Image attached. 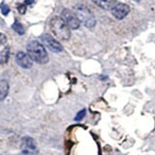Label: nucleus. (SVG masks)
Segmentation results:
<instances>
[{"label": "nucleus", "instance_id": "nucleus-1", "mask_svg": "<svg viewBox=\"0 0 155 155\" xmlns=\"http://www.w3.org/2000/svg\"><path fill=\"white\" fill-rule=\"evenodd\" d=\"M50 28L53 35L61 41H67L71 37L70 28L61 17H53L50 21Z\"/></svg>", "mask_w": 155, "mask_h": 155}, {"label": "nucleus", "instance_id": "nucleus-2", "mask_svg": "<svg viewBox=\"0 0 155 155\" xmlns=\"http://www.w3.org/2000/svg\"><path fill=\"white\" fill-rule=\"evenodd\" d=\"M26 51L32 61H35L39 64H46L48 61V55L45 47L38 41L29 42L26 47Z\"/></svg>", "mask_w": 155, "mask_h": 155}, {"label": "nucleus", "instance_id": "nucleus-3", "mask_svg": "<svg viewBox=\"0 0 155 155\" xmlns=\"http://www.w3.org/2000/svg\"><path fill=\"white\" fill-rule=\"evenodd\" d=\"M75 14L79 18L81 22L87 28H93L96 25V18L92 12L84 5H77L75 7Z\"/></svg>", "mask_w": 155, "mask_h": 155}, {"label": "nucleus", "instance_id": "nucleus-4", "mask_svg": "<svg viewBox=\"0 0 155 155\" xmlns=\"http://www.w3.org/2000/svg\"><path fill=\"white\" fill-rule=\"evenodd\" d=\"M21 155H38V148L35 140L30 137H24L21 139Z\"/></svg>", "mask_w": 155, "mask_h": 155}, {"label": "nucleus", "instance_id": "nucleus-5", "mask_svg": "<svg viewBox=\"0 0 155 155\" xmlns=\"http://www.w3.org/2000/svg\"><path fill=\"white\" fill-rule=\"evenodd\" d=\"M61 18L64 19L70 29H78L81 25V21L77 17L75 12L71 11L69 9H64L61 13Z\"/></svg>", "mask_w": 155, "mask_h": 155}, {"label": "nucleus", "instance_id": "nucleus-6", "mask_svg": "<svg viewBox=\"0 0 155 155\" xmlns=\"http://www.w3.org/2000/svg\"><path fill=\"white\" fill-rule=\"evenodd\" d=\"M41 41L48 50L53 52H60L63 51V47L61 44L50 34H43L41 36Z\"/></svg>", "mask_w": 155, "mask_h": 155}, {"label": "nucleus", "instance_id": "nucleus-7", "mask_svg": "<svg viewBox=\"0 0 155 155\" xmlns=\"http://www.w3.org/2000/svg\"><path fill=\"white\" fill-rule=\"evenodd\" d=\"M111 15L116 18V19H123L130 12V7L129 5L125 3H117L115 6L110 10Z\"/></svg>", "mask_w": 155, "mask_h": 155}, {"label": "nucleus", "instance_id": "nucleus-8", "mask_svg": "<svg viewBox=\"0 0 155 155\" xmlns=\"http://www.w3.org/2000/svg\"><path fill=\"white\" fill-rule=\"evenodd\" d=\"M16 62L21 67L24 68V69H29V68L32 67V64H33L31 58L29 57V55L27 54V53L23 52V51H18L17 53Z\"/></svg>", "mask_w": 155, "mask_h": 155}, {"label": "nucleus", "instance_id": "nucleus-9", "mask_svg": "<svg viewBox=\"0 0 155 155\" xmlns=\"http://www.w3.org/2000/svg\"><path fill=\"white\" fill-rule=\"evenodd\" d=\"M92 2L103 10H111L118 3L117 0H92Z\"/></svg>", "mask_w": 155, "mask_h": 155}, {"label": "nucleus", "instance_id": "nucleus-10", "mask_svg": "<svg viewBox=\"0 0 155 155\" xmlns=\"http://www.w3.org/2000/svg\"><path fill=\"white\" fill-rule=\"evenodd\" d=\"M9 92V84L7 81H0V101L4 100L7 97Z\"/></svg>", "mask_w": 155, "mask_h": 155}, {"label": "nucleus", "instance_id": "nucleus-11", "mask_svg": "<svg viewBox=\"0 0 155 155\" xmlns=\"http://www.w3.org/2000/svg\"><path fill=\"white\" fill-rule=\"evenodd\" d=\"M10 56V48L6 47L0 51V64H6Z\"/></svg>", "mask_w": 155, "mask_h": 155}, {"label": "nucleus", "instance_id": "nucleus-12", "mask_svg": "<svg viewBox=\"0 0 155 155\" xmlns=\"http://www.w3.org/2000/svg\"><path fill=\"white\" fill-rule=\"evenodd\" d=\"M12 28L14 29L15 31H16L18 34H19V35H23L24 32H25V30H24V27L23 25L18 21H15V23L12 25Z\"/></svg>", "mask_w": 155, "mask_h": 155}, {"label": "nucleus", "instance_id": "nucleus-13", "mask_svg": "<svg viewBox=\"0 0 155 155\" xmlns=\"http://www.w3.org/2000/svg\"><path fill=\"white\" fill-rule=\"evenodd\" d=\"M85 114H86V110H85V109H84V110H80L79 113L77 114L76 117H75V120H77V121H79V120H81V119L84 118V116H85Z\"/></svg>", "mask_w": 155, "mask_h": 155}, {"label": "nucleus", "instance_id": "nucleus-14", "mask_svg": "<svg viewBox=\"0 0 155 155\" xmlns=\"http://www.w3.org/2000/svg\"><path fill=\"white\" fill-rule=\"evenodd\" d=\"M1 12H2V14L4 15V16H7V15L9 14V12H10V8H9L8 5H6L5 3L1 4Z\"/></svg>", "mask_w": 155, "mask_h": 155}, {"label": "nucleus", "instance_id": "nucleus-15", "mask_svg": "<svg viewBox=\"0 0 155 155\" xmlns=\"http://www.w3.org/2000/svg\"><path fill=\"white\" fill-rule=\"evenodd\" d=\"M26 7H27V5H25L24 3L18 4V12L21 13V14H25V12H26Z\"/></svg>", "mask_w": 155, "mask_h": 155}, {"label": "nucleus", "instance_id": "nucleus-16", "mask_svg": "<svg viewBox=\"0 0 155 155\" xmlns=\"http://www.w3.org/2000/svg\"><path fill=\"white\" fill-rule=\"evenodd\" d=\"M7 42V37L5 36V34L0 32V45H4Z\"/></svg>", "mask_w": 155, "mask_h": 155}, {"label": "nucleus", "instance_id": "nucleus-17", "mask_svg": "<svg viewBox=\"0 0 155 155\" xmlns=\"http://www.w3.org/2000/svg\"><path fill=\"white\" fill-rule=\"evenodd\" d=\"M135 1H140V0H135Z\"/></svg>", "mask_w": 155, "mask_h": 155}]
</instances>
